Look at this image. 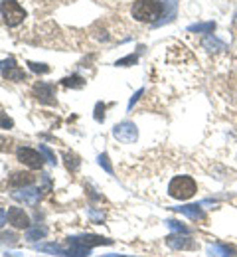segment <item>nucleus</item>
Instances as JSON below:
<instances>
[{
    "label": "nucleus",
    "mask_w": 237,
    "mask_h": 257,
    "mask_svg": "<svg viewBox=\"0 0 237 257\" xmlns=\"http://www.w3.org/2000/svg\"><path fill=\"white\" fill-rule=\"evenodd\" d=\"M0 127H2V128H12V127H14V121H12L8 115H2V113H0Z\"/></svg>",
    "instance_id": "obj_27"
},
{
    "label": "nucleus",
    "mask_w": 237,
    "mask_h": 257,
    "mask_svg": "<svg viewBox=\"0 0 237 257\" xmlns=\"http://www.w3.org/2000/svg\"><path fill=\"white\" fill-rule=\"evenodd\" d=\"M34 97L40 103H46V105H54L56 99H54V85L52 83H36L34 89H32Z\"/></svg>",
    "instance_id": "obj_8"
},
{
    "label": "nucleus",
    "mask_w": 237,
    "mask_h": 257,
    "mask_svg": "<svg viewBox=\"0 0 237 257\" xmlns=\"http://www.w3.org/2000/svg\"><path fill=\"white\" fill-rule=\"evenodd\" d=\"M166 225H168L172 231H176V233H188L190 231L186 225H182L180 222H176V220H166Z\"/></svg>",
    "instance_id": "obj_21"
},
{
    "label": "nucleus",
    "mask_w": 237,
    "mask_h": 257,
    "mask_svg": "<svg viewBox=\"0 0 237 257\" xmlns=\"http://www.w3.org/2000/svg\"><path fill=\"white\" fill-rule=\"evenodd\" d=\"M0 14H2L4 22L8 26H12V28L18 26V24H22L24 18H26L24 8L16 0H4V2H0Z\"/></svg>",
    "instance_id": "obj_3"
},
{
    "label": "nucleus",
    "mask_w": 237,
    "mask_h": 257,
    "mask_svg": "<svg viewBox=\"0 0 237 257\" xmlns=\"http://www.w3.org/2000/svg\"><path fill=\"white\" fill-rule=\"evenodd\" d=\"M68 241L71 243H79V245H85V247H95V245H111L113 239L109 237H103V235H93V233H83V235H69Z\"/></svg>",
    "instance_id": "obj_7"
},
{
    "label": "nucleus",
    "mask_w": 237,
    "mask_h": 257,
    "mask_svg": "<svg viewBox=\"0 0 237 257\" xmlns=\"http://www.w3.org/2000/svg\"><path fill=\"white\" fill-rule=\"evenodd\" d=\"M28 65H30V69L34 71V73H48L50 71V67L46 64H36V62H28Z\"/></svg>",
    "instance_id": "obj_24"
},
{
    "label": "nucleus",
    "mask_w": 237,
    "mask_h": 257,
    "mask_svg": "<svg viewBox=\"0 0 237 257\" xmlns=\"http://www.w3.org/2000/svg\"><path fill=\"white\" fill-rule=\"evenodd\" d=\"M6 220H8V214H6V212H4L2 208H0V227L6 224Z\"/></svg>",
    "instance_id": "obj_30"
},
{
    "label": "nucleus",
    "mask_w": 237,
    "mask_h": 257,
    "mask_svg": "<svg viewBox=\"0 0 237 257\" xmlns=\"http://www.w3.org/2000/svg\"><path fill=\"white\" fill-rule=\"evenodd\" d=\"M2 75H4L6 79H10V81H24V79H26L24 69H20L16 64L6 67V69H2Z\"/></svg>",
    "instance_id": "obj_14"
},
{
    "label": "nucleus",
    "mask_w": 237,
    "mask_h": 257,
    "mask_svg": "<svg viewBox=\"0 0 237 257\" xmlns=\"http://www.w3.org/2000/svg\"><path fill=\"white\" fill-rule=\"evenodd\" d=\"M62 83L66 85V87H83V77H79V75H71V77H64L62 79Z\"/></svg>",
    "instance_id": "obj_19"
},
{
    "label": "nucleus",
    "mask_w": 237,
    "mask_h": 257,
    "mask_svg": "<svg viewBox=\"0 0 237 257\" xmlns=\"http://www.w3.org/2000/svg\"><path fill=\"white\" fill-rule=\"evenodd\" d=\"M207 255L211 257H237V247L225 245V243H215L207 247Z\"/></svg>",
    "instance_id": "obj_12"
},
{
    "label": "nucleus",
    "mask_w": 237,
    "mask_h": 257,
    "mask_svg": "<svg viewBox=\"0 0 237 257\" xmlns=\"http://www.w3.org/2000/svg\"><path fill=\"white\" fill-rule=\"evenodd\" d=\"M166 245L176 251H192L198 247V243L188 233H170L166 237Z\"/></svg>",
    "instance_id": "obj_5"
},
{
    "label": "nucleus",
    "mask_w": 237,
    "mask_h": 257,
    "mask_svg": "<svg viewBox=\"0 0 237 257\" xmlns=\"http://www.w3.org/2000/svg\"><path fill=\"white\" fill-rule=\"evenodd\" d=\"M142 95V89H138V91H136L135 95H133V99H131V101H129V109H131V107H133V105H135L136 101H138V97Z\"/></svg>",
    "instance_id": "obj_29"
},
{
    "label": "nucleus",
    "mask_w": 237,
    "mask_h": 257,
    "mask_svg": "<svg viewBox=\"0 0 237 257\" xmlns=\"http://www.w3.org/2000/svg\"><path fill=\"white\" fill-rule=\"evenodd\" d=\"M16 157H18V161L22 162V164H26V166L32 168V170H38V168L44 166V157H42V153H38L34 149L20 147V149L16 151Z\"/></svg>",
    "instance_id": "obj_6"
},
{
    "label": "nucleus",
    "mask_w": 237,
    "mask_h": 257,
    "mask_svg": "<svg viewBox=\"0 0 237 257\" xmlns=\"http://www.w3.org/2000/svg\"><path fill=\"white\" fill-rule=\"evenodd\" d=\"M215 30V22H200L188 26V32H200V34H211Z\"/></svg>",
    "instance_id": "obj_17"
},
{
    "label": "nucleus",
    "mask_w": 237,
    "mask_h": 257,
    "mask_svg": "<svg viewBox=\"0 0 237 257\" xmlns=\"http://www.w3.org/2000/svg\"><path fill=\"white\" fill-rule=\"evenodd\" d=\"M172 210H176L178 214H182V216H186L190 220H196V222L205 218V212H203V208L200 204H188V206H180V208H172Z\"/></svg>",
    "instance_id": "obj_11"
},
{
    "label": "nucleus",
    "mask_w": 237,
    "mask_h": 257,
    "mask_svg": "<svg viewBox=\"0 0 237 257\" xmlns=\"http://www.w3.org/2000/svg\"><path fill=\"white\" fill-rule=\"evenodd\" d=\"M0 239L6 241V243H10V245H16V243H18V237H16L14 233H8V231H4V233L0 235Z\"/></svg>",
    "instance_id": "obj_26"
},
{
    "label": "nucleus",
    "mask_w": 237,
    "mask_h": 257,
    "mask_svg": "<svg viewBox=\"0 0 237 257\" xmlns=\"http://www.w3.org/2000/svg\"><path fill=\"white\" fill-rule=\"evenodd\" d=\"M202 46L207 52H223V50H225V42H221V40L215 38V36H207L202 42Z\"/></svg>",
    "instance_id": "obj_15"
},
{
    "label": "nucleus",
    "mask_w": 237,
    "mask_h": 257,
    "mask_svg": "<svg viewBox=\"0 0 237 257\" xmlns=\"http://www.w3.org/2000/svg\"><path fill=\"white\" fill-rule=\"evenodd\" d=\"M103 257H129V255H119V253H111V255H103Z\"/></svg>",
    "instance_id": "obj_32"
},
{
    "label": "nucleus",
    "mask_w": 237,
    "mask_h": 257,
    "mask_svg": "<svg viewBox=\"0 0 237 257\" xmlns=\"http://www.w3.org/2000/svg\"><path fill=\"white\" fill-rule=\"evenodd\" d=\"M38 251H44V253H52V255H58V257H68V251L64 249V247H60V245H56V243H38L34 245Z\"/></svg>",
    "instance_id": "obj_16"
},
{
    "label": "nucleus",
    "mask_w": 237,
    "mask_h": 257,
    "mask_svg": "<svg viewBox=\"0 0 237 257\" xmlns=\"http://www.w3.org/2000/svg\"><path fill=\"white\" fill-rule=\"evenodd\" d=\"M8 222L14 225L16 229H24L30 227V218L22 208H10L8 210Z\"/></svg>",
    "instance_id": "obj_10"
},
{
    "label": "nucleus",
    "mask_w": 237,
    "mask_h": 257,
    "mask_svg": "<svg viewBox=\"0 0 237 257\" xmlns=\"http://www.w3.org/2000/svg\"><path fill=\"white\" fill-rule=\"evenodd\" d=\"M164 12V4L160 0H136L133 4V18L138 22H154L156 18H160V14Z\"/></svg>",
    "instance_id": "obj_1"
},
{
    "label": "nucleus",
    "mask_w": 237,
    "mask_h": 257,
    "mask_svg": "<svg viewBox=\"0 0 237 257\" xmlns=\"http://www.w3.org/2000/svg\"><path fill=\"white\" fill-rule=\"evenodd\" d=\"M89 216H91L95 222H101L103 220V214H97V212H93V210H89Z\"/></svg>",
    "instance_id": "obj_31"
},
{
    "label": "nucleus",
    "mask_w": 237,
    "mask_h": 257,
    "mask_svg": "<svg viewBox=\"0 0 237 257\" xmlns=\"http://www.w3.org/2000/svg\"><path fill=\"white\" fill-rule=\"evenodd\" d=\"M40 153H42V155H44L48 161L52 162V164H58V161H56V155H54V153H52V151H50L46 145H40Z\"/></svg>",
    "instance_id": "obj_23"
},
{
    "label": "nucleus",
    "mask_w": 237,
    "mask_h": 257,
    "mask_svg": "<svg viewBox=\"0 0 237 257\" xmlns=\"http://www.w3.org/2000/svg\"><path fill=\"white\" fill-rule=\"evenodd\" d=\"M136 58L135 54H131V56H127V58H123V60H119L115 65H121V67H127V65H133V64H136Z\"/></svg>",
    "instance_id": "obj_25"
},
{
    "label": "nucleus",
    "mask_w": 237,
    "mask_h": 257,
    "mask_svg": "<svg viewBox=\"0 0 237 257\" xmlns=\"http://www.w3.org/2000/svg\"><path fill=\"white\" fill-rule=\"evenodd\" d=\"M12 198L18 200V202H24V204H28V206H36L38 200H40V190H38V188H30V186L18 188L16 192H12Z\"/></svg>",
    "instance_id": "obj_9"
},
{
    "label": "nucleus",
    "mask_w": 237,
    "mask_h": 257,
    "mask_svg": "<svg viewBox=\"0 0 237 257\" xmlns=\"http://www.w3.org/2000/svg\"><path fill=\"white\" fill-rule=\"evenodd\" d=\"M48 235V227H32L26 231V239L28 241H36V239H44Z\"/></svg>",
    "instance_id": "obj_18"
},
{
    "label": "nucleus",
    "mask_w": 237,
    "mask_h": 257,
    "mask_svg": "<svg viewBox=\"0 0 237 257\" xmlns=\"http://www.w3.org/2000/svg\"><path fill=\"white\" fill-rule=\"evenodd\" d=\"M32 182H34V176L28 174V172H16V174H12V178L8 180V184L14 186V188H26V186H30Z\"/></svg>",
    "instance_id": "obj_13"
},
{
    "label": "nucleus",
    "mask_w": 237,
    "mask_h": 257,
    "mask_svg": "<svg viewBox=\"0 0 237 257\" xmlns=\"http://www.w3.org/2000/svg\"><path fill=\"white\" fill-rule=\"evenodd\" d=\"M99 164H101L103 168H105V172H107V174H113V166H111V162H109V157H107V153L99 155Z\"/></svg>",
    "instance_id": "obj_22"
},
{
    "label": "nucleus",
    "mask_w": 237,
    "mask_h": 257,
    "mask_svg": "<svg viewBox=\"0 0 237 257\" xmlns=\"http://www.w3.org/2000/svg\"><path fill=\"white\" fill-rule=\"evenodd\" d=\"M198 192V184L192 176H174L168 184V196L174 200H190Z\"/></svg>",
    "instance_id": "obj_2"
},
{
    "label": "nucleus",
    "mask_w": 237,
    "mask_h": 257,
    "mask_svg": "<svg viewBox=\"0 0 237 257\" xmlns=\"http://www.w3.org/2000/svg\"><path fill=\"white\" fill-rule=\"evenodd\" d=\"M233 22L237 24V12H235V16H233Z\"/></svg>",
    "instance_id": "obj_33"
},
{
    "label": "nucleus",
    "mask_w": 237,
    "mask_h": 257,
    "mask_svg": "<svg viewBox=\"0 0 237 257\" xmlns=\"http://www.w3.org/2000/svg\"><path fill=\"white\" fill-rule=\"evenodd\" d=\"M103 119H105V105H103V103H97V107H95V121L101 123Z\"/></svg>",
    "instance_id": "obj_28"
},
{
    "label": "nucleus",
    "mask_w": 237,
    "mask_h": 257,
    "mask_svg": "<svg viewBox=\"0 0 237 257\" xmlns=\"http://www.w3.org/2000/svg\"><path fill=\"white\" fill-rule=\"evenodd\" d=\"M113 137L117 141H121V143L131 145V143H135L136 139H138V128L131 121H123V123H119V125L113 127Z\"/></svg>",
    "instance_id": "obj_4"
},
{
    "label": "nucleus",
    "mask_w": 237,
    "mask_h": 257,
    "mask_svg": "<svg viewBox=\"0 0 237 257\" xmlns=\"http://www.w3.org/2000/svg\"><path fill=\"white\" fill-rule=\"evenodd\" d=\"M64 159H66V166H68V170H77L79 168V159L75 157V155H71V153H66L64 155Z\"/></svg>",
    "instance_id": "obj_20"
}]
</instances>
